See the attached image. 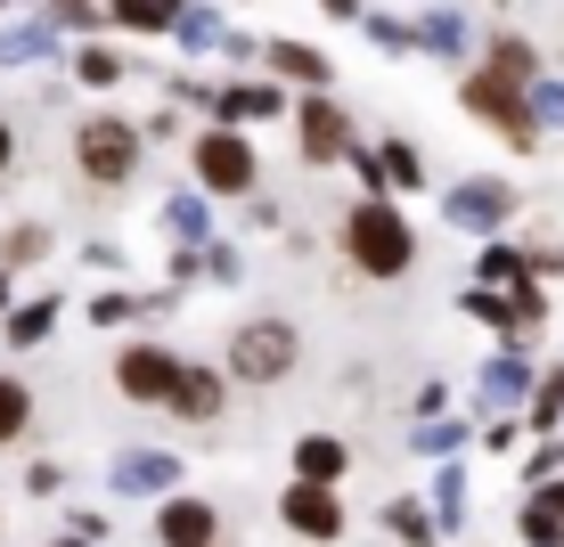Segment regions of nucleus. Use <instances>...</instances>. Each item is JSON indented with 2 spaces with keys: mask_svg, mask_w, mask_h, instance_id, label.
<instances>
[{
  "mask_svg": "<svg viewBox=\"0 0 564 547\" xmlns=\"http://www.w3.org/2000/svg\"><path fill=\"white\" fill-rule=\"evenodd\" d=\"M523 539H532V547H564V482L523 506Z\"/></svg>",
  "mask_w": 564,
  "mask_h": 547,
  "instance_id": "obj_11",
  "label": "nucleus"
},
{
  "mask_svg": "<svg viewBox=\"0 0 564 547\" xmlns=\"http://www.w3.org/2000/svg\"><path fill=\"white\" fill-rule=\"evenodd\" d=\"M0 164H9V123H0Z\"/></svg>",
  "mask_w": 564,
  "mask_h": 547,
  "instance_id": "obj_28",
  "label": "nucleus"
},
{
  "mask_svg": "<svg viewBox=\"0 0 564 547\" xmlns=\"http://www.w3.org/2000/svg\"><path fill=\"white\" fill-rule=\"evenodd\" d=\"M25 384H9V376H0V441H17V434H25Z\"/></svg>",
  "mask_w": 564,
  "mask_h": 547,
  "instance_id": "obj_16",
  "label": "nucleus"
},
{
  "mask_svg": "<svg viewBox=\"0 0 564 547\" xmlns=\"http://www.w3.org/2000/svg\"><path fill=\"white\" fill-rule=\"evenodd\" d=\"M384 523H393L401 539H434V523H425V506H410V499H393V515H384Z\"/></svg>",
  "mask_w": 564,
  "mask_h": 547,
  "instance_id": "obj_21",
  "label": "nucleus"
},
{
  "mask_svg": "<svg viewBox=\"0 0 564 547\" xmlns=\"http://www.w3.org/2000/svg\"><path fill=\"white\" fill-rule=\"evenodd\" d=\"M172 408H181V417H213V408H221V376H213V368H181Z\"/></svg>",
  "mask_w": 564,
  "mask_h": 547,
  "instance_id": "obj_12",
  "label": "nucleus"
},
{
  "mask_svg": "<svg viewBox=\"0 0 564 547\" xmlns=\"http://www.w3.org/2000/svg\"><path fill=\"white\" fill-rule=\"evenodd\" d=\"M523 270H532V262H516V253H482V286H523Z\"/></svg>",
  "mask_w": 564,
  "mask_h": 547,
  "instance_id": "obj_19",
  "label": "nucleus"
},
{
  "mask_svg": "<svg viewBox=\"0 0 564 547\" xmlns=\"http://www.w3.org/2000/svg\"><path fill=\"white\" fill-rule=\"evenodd\" d=\"M508 205H516V197H508L499 180H466L458 197H451V221H466V229H491V221H499Z\"/></svg>",
  "mask_w": 564,
  "mask_h": 547,
  "instance_id": "obj_9",
  "label": "nucleus"
},
{
  "mask_svg": "<svg viewBox=\"0 0 564 547\" xmlns=\"http://www.w3.org/2000/svg\"><path fill=\"white\" fill-rule=\"evenodd\" d=\"M279 99H270V90H221V114H270Z\"/></svg>",
  "mask_w": 564,
  "mask_h": 547,
  "instance_id": "obj_23",
  "label": "nucleus"
},
{
  "mask_svg": "<svg viewBox=\"0 0 564 547\" xmlns=\"http://www.w3.org/2000/svg\"><path fill=\"white\" fill-rule=\"evenodd\" d=\"M83 83H90V90H107V83H123V66H115L107 50H83Z\"/></svg>",
  "mask_w": 564,
  "mask_h": 547,
  "instance_id": "obj_22",
  "label": "nucleus"
},
{
  "mask_svg": "<svg viewBox=\"0 0 564 547\" xmlns=\"http://www.w3.org/2000/svg\"><path fill=\"white\" fill-rule=\"evenodd\" d=\"M50 238H42V229H17V238H9V262H33V253H42Z\"/></svg>",
  "mask_w": 564,
  "mask_h": 547,
  "instance_id": "obj_25",
  "label": "nucleus"
},
{
  "mask_svg": "<svg viewBox=\"0 0 564 547\" xmlns=\"http://www.w3.org/2000/svg\"><path fill=\"white\" fill-rule=\"evenodd\" d=\"M74 155H83L90 180H123V172L140 164V131L131 123H90L83 140H74Z\"/></svg>",
  "mask_w": 564,
  "mask_h": 547,
  "instance_id": "obj_4",
  "label": "nucleus"
},
{
  "mask_svg": "<svg viewBox=\"0 0 564 547\" xmlns=\"http://www.w3.org/2000/svg\"><path fill=\"white\" fill-rule=\"evenodd\" d=\"M491 74H508V83H532V50H523V42H499V50H491Z\"/></svg>",
  "mask_w": 564,
  "mask_h": 547,
  "instance_id": "obj_20",
  "label": "nucleus"
},
{
  "mask_svg": "<svg viewBox=\"0 0 564 547\" xmlns=\"http://www.w3.org/2000/svg\"><path fill=\"white\" fill-rule=\"evenodd\" d=\"M556 408H564V368H556L549 384H540V408H532V417H540V425H556Z\"/></svg>",
  "mask_w": 564,
  "mask_h": 547,
  "instance_id": "obj_24",
  "label": "nucleus"
},
{
  "mask_svg": "<svg viewBox=\"0 0 564 547\" xmlns=\"http://www.w3.org/2000/svg\"><path fill=\"white\" fill-rule=\"evenodd\" d=\"M197 172H205V188L238 197V188L254 180V147H246V140H229V131H213V140H197Z\"/></svg>",
  "mask_w": 564,
  "mask_h": 547,
  "instance_id": "obj_5",
  "label": "nucleus"
},
{
  "mask_svg": "<svg viewBox=\"0 0 564 547\" xmlns=\"http://www.w3.org/2000/svg\"><path fill=\"white\" fill-rule=\"evenodd\" d=\"M270 66H279V74H295V83H327V57H319V50H295V42H279V50H270Z\"/></svg>",
  "mask_w": 564,
  "mask_h": 547,
  "instance_id": "obj_15",
  "label": "nucleus"
},
{
  "mask_svg": "<svg viewBox=\"0 0 564 547\" xmlns=\"http://www.w3.org/2000/svg\"><path fill=\"white\" fill-rule=\"evenodd\" d=\"M115 17L140 33H164V25H181V0H115Z\"/></svg>",
  "mask_w": 564,
  "mask_h": 547,
  "instance_id": "obj_14",
  "label": "nucleus"
},
{
  "mask_svg": "<svg viewBox=\"0 0 564 547\" xmlns=\"http://www.w3.org/2000/svg\"><path fill=\"white\" fill-rule=\"evenodd\" d=\"M155 532H164V547H205V539H213V506H197V499H172Z\"/></svg>",
  "mask_w": 564,
  "mask_h": 547,
  "instance_id": "obj_10",
  "label": "nucleus"
},
{
  "mask_svg": "<svg viewBox=\"0 0 564 547\" xmlns=\"http://www.w3.org/2000/svg\"><path fill=\"white\" fill-rule=\"evenodd\" d=\"M327 17H360V0H327Z\"/></svg>",
  "mask_w": 564,
  "mask_h": 547,
  "instance_id": "obj_27",
  "label": "nucleus"
},
{
  "mask_svg": "<svg viewBox=\"0 0 564 547\" xmlns=\"http://www.w3.org/2000/svg\"><path fill=\"white\" fill-rule=\"evenodd\" d=\"M115 376H123V393L131 401H172V384H181V368L164 360V351H123V368H115Z\"/></svg>",
  "mask_w": 564,
  "mask_h": 547,
  "instance_id": "obj_7",
  "label": "nucleus"
},
{
  "mask_svg": "<svg viewBox=\"0 0 564 547\" xmlns=\"http://www.w3.org/2000/svg\"><path fill=\"white\" fill-rule=\"evenodd\" d=\"M229 368H238L246 384L286 376V368H295V327H286V319H254L238 343H229Z\"/></svg>",
  "mask_w": 564,
  "mask_h": 547,
  "instance_id": "obj_2",
  "label": "nucleus"
},
{
  "mask_svg": "<svg viewBox=\"0 0 564 547\" xmlns=\"http://www.w3.org/2000/svg\"><path fill=\"white\" fill-rule=\"evenodd\" d=\"M172 482V458H123V491H155Z\"/></svg>",
  "mask_w": 564,
  "mask_h": 547,
  "instance_id": "obj_17",
  "label": "nucleus"
},
{
  "mask_svg": "<svg viewBox=\"0 0 564 547\" xmlns=\"http://www.w3.org/2000/svg\"><path fill=\"white\" fill-rule=\"evenodd\" d=\"M344 245H352V262L368 270V278H401V270H410V221H401L393 205H377V197L352 212Z\"/></svg>",
  "mask_w": 564,
  "mask_h": 547,
  "instance_id": "obj_1",
  "label": "nucleus"
},
{
  "mask_svg": "<svg viewBox=\"0 0 564 547\" xmlns=\"http://www.w3.org/2000/svg\"><path fill=\"white\" fill-rule=\"evenodd\" d=\"M295 474H303V482H336V474H344V449L327 441V434H311V441L295 449Z\"/></svg>",
  "mask_w": 564,
  "mask_h": 547,
  "instance_id": "obj_13",
  "label": "nucleus"
},
{
  "mask_svg": "<svg viewBox=\"0 0 564 547\" xmlns=\"http://www.w3.org/2000/svg\"><path fill=\"white\" fill-rule=\"evenodd\" d=\"M57 17H99V9H90V0H57Z\"/></svg>",
  "mask_w": 564,
  "mask_h": 547,
  "instance_id": "obj_26",
  "label": "nucleus"
},
{
  "mask_svg": "<svg viewBox=\"0 0 564 547\" xmlns=\"http://www.w3.org/2000/svg\"><path fill=\"white\" fill-rule=\"evenodd\" d=\"M466 107H475L482 123H499L516 147H540V123H532V107L516 99V83H508V74H475V83H466Z\"/></svg>",
  "mask_w": 564,
  "mask_h": 547,
  "instance_id": "obj_3",
  "label": "nucleus"
},
{
  "mask_svg": "<svg viewBox=\"0 0 564 547\" xmlns=\"http://www.w3.org/2000/svg\"><path fill=\"white\" fill-rule=\"evenodd\" d=\"M286 523H295L303 539H336L344 532V506L327 499V482H295V491H286Z\"/></svg>",
  "mask_w": 564,
  "mask_h": 547,
  "instance_id": "obj_6",
  "label": "nucleus"
},
{
  "mask_svg": "<svg viewBox=\"0 0 564 547\" xmlns=\"http://www.w3.org/2000/svg\"><path fill=\"white\" fill-rule=\"evenodd\" d=\"M50 319H57V310H50V303H33V310H17V319H9V343H42V336H50Z\"/></svg>",
  "mask_w": 564,
  "mask_h": 547,
  "instance_id": "obj_18",
  "label": "nucleus"
},
{
  "mask_svg": "<svg viewBox=\"0 0 564 547\" xmlns=\"http://www.w3.org/2000/svg\"><path fill=\"white\" fill-rule=\"evenodd\" d=\"M344 147H352V123H344L336 107H303V155L311 164H336Z\"/></svg>",
  "mask_w": 564,
  "mask_h": 547,
  "instance_id": "obj_8",
  "label": "nucleus"
}]
</instances>
